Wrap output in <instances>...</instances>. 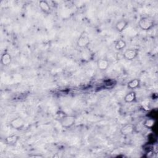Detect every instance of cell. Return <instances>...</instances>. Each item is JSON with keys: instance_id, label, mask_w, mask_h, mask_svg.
I'll return each mask as SVG.
<instances>
[{"instance_id": "13", "label": "cell", "mask_w": 158, "mask_h": 158, "mask_svg": "<svg viewBox=\"0 0 158 158\" xmlns=\"http://www.w3.org/2000/svg\"><path fill=\"white\" fill-rule=\"evenodd\" d=\"M139 85H140V80L138 78H134V79L130 80L128 82L127 87L129 89L133 90V89H135L137 88H138Z\"/></svg>"}, {"instance_id": "3", "label": "cell", "mask_w": 158, "mask_h": 158, "mask_svg": "<svg viewBox=\"0 0 158 158\" xmlns=\"http://www.w3.org/2000/svg\"><path fill=\"white\" fill-rule=\"evenodd\" d=\"M90 43V39L88 35V33L86 31H83L80 36L78 37L77 44V46L81 49H85L87 48Z\"/></svg>"}, {"instance_id": "2", "label": "cell", "mask_w": 158, "mask_h": 158, "mask_svg": "<svg viewBox=\"0 0 158 158\" xmlns=\"http://www.w3.org/2000/svg\"><path fill=\"white\" fill-rule=\"evenodd\" d=\"M138 26L143 31H149L154 27V22L149 17H142L138 22Z\"/></svg>"}, {"instance_id": "14", "label": "cell", "mask_w": 158, "mask_h": 158, "mask_svg": "<svg viewBox=\"0 0 158 158\" xmlns=\"http://www.w3.org/2000/svg\"><path fill=\"white\" fill-rule=\"evenodd\" d=\"M126 46L127 43L125 41L122 39H120L116 41L114 48L117 51H122L125 48Z\"/></svg>"}, {"instance_id": "8", "label": "cell", "mask_w": 158, "mask_h": 158, "mask_svg": "<svg viewBox=\"0 0 158 158\" xmlns=\"http://www.w3.org/2000/svg\"><path fill=\"white\" fill-rule=\"evenodd\" d=\"M128 25V22L127 20L122 19V20L118 21L115 23V28L118 32L121 33L125 30V28L127 27Z\"/></svg>"}, {"instance_id": "5", "label": "cell", "mask_w": 158, "mask_h": 158, "mask_svg": "<svg viewBox=\"0 0 158 158\" xmlns=\"http://www.w3.org/2000/svg\"><path fill=\"white\" fill-rule=\"evenodd\" d=\"M135 126L132 123H125L120 128V133L123 136L132 135L135 131Z\"/></svg>"}, {"instance_id": "11", "label": "cell", "mask_w": 158, "mask_h": 158, "mask_svg": "<svg viewBox=\"0 0 158 158\" xmlns=\"http://www.w3.org/2000/svg\"><path fill=\"white\" fill-rule=\"evenodd\" d=\"M19 136L16 135H12L10 136H7L5 138V143L6 144L9 145V146H14L17 144L19 139Z\"/></svg>"}, {"instance_id": "6", "label": "cell", "mask_w": 158, "mask_h": 158, "mask_svg": "<svg viewBox=\"0 0 158 158\" xmlns=\"http://www.w3.org/2000/svg\"><path fill=\"white\" fill-rule=\"evenodd\" d=\"M138 56V50L135 48H129L126 49L123 54L125 59L127 60H133Z\"/></svg>"}, {"instance_id": "7", "label": "cell", "mask_w": 158, "mask_h": 158, "mask_svg": "<svg viewBox=\"0 0 158 158\" xmlns=\"http://www.w3.org/2000/svg\"><path fill=\"white\" fill-rule=\"evenodd\" d=\"M38 6L41 10L46 14H49L51 11V6L47 1H45V0L40 1L38 2Z\"/></svg>"}, {"instance_id": "4", "label": "cell", "mask_w": 158, "mask_h": 158, "mask_svg": "<svg viewBox=\"0 0 158 158\" xmlns=\"http://www.w3.org/2000/svg\"><path fill=\"white\" fill-rule=\"evenodd\" d=\"M9 125L14 130H21L24 128L25 125V121L22 117L18 116L10 121Z\"/></svg>"}, {"instance_id": "1", "label": "cell", "mask_w": 158, "mask_h": 158, "mask_svg": "<svg viewBox=\"0 0 158 158\" xmlns=\"http://www.w3.org/2000/svg\"><path fill=\"white\" fill-rule=\"evenodd\" d=\"M75 117L72 115H64L59 117V122L62 127L66 129H69L75 125Z\"/></svg>"}, {"instance_id": "10", "label": "cell", "mask_w": 158, "mask_h": 158, "mask_svg": "<svg viewBox=\"0 0 158 158\" xmlns=\"http://www.w3.org/2000/svg\"><path fill=\"white\" fill-rule=\"evenodd\" d=\"M12 62V57L9 52H4L1 55V63L3 66H8Z\"/></svg>"}, {"instance_id": "9", "label": "cell", "mask_w": 158, "mask_h": 158, "mask_svg": "<svg viewBox=\"0 0 158 158\" xmlns=\"http://www.w3.org/2000/svg\"><path fill=\"white\" fill-rule=\"evenodd\" d=\"M109 66V60L106 59L102 58L97 60V67L101 71L106 70L108 69Z\"/></svg>"}, {"instance_id": "15", "label": "cell", "mask_w": 158, "mask_h": 158, "mask_svg": "<svg viewBox=\"0 0 158 158\" xmlns=\"http://www.w3.org/2000/svg\"><path fill=\"white\" fill-rule=\"evenodd\" d=\"M144 126L148 128H151L153 125H154V120H153V118H147L143 123Z\"/></svg>"}, {"instance_id": "12", "label": "cell", "mask_w": 158, "mask_h": 158, "mask_svg": "<svg viewBox=\"0 0 158 158\" xmlns=\"http://www.w3.org/2000/svg\"><path fill=\"white\" fill-rule=\"evenodd\" d=\"M136 99V94L134 91H131L127 93L123 98L124 102L126 103H132L135 102Z\"/></svg>"}]
</instances>
